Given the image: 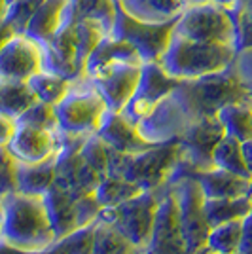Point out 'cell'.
<instances>
[{
	"label": "cell",
	"instance_id": "obj_42",
	"mask_svg": "<svg viewBox=\"0 0 252 254\" xmlns=\"http://www.w3.org/2000/svg\"><path fill=\"white\" fill-rule=\"evenodd\" d=\"M241 146H243V156H245L247 169H249V173H251V177H252V138H251V140H245V142H241Z\"/></svg>",
	"mask_w": 252,
	"mask_h": 254
},
{
	"label": "cell",
	"instance_id": "obj_11",
	"mask_svg": "<svg viewBox=\"0 0 252 254\" xmlns=\"http://www.w3.org/2000/svg\"><path fill=\"white\" fill-rule=\"evenodd\" d=\"M165 188H173L175 191L177 207H179V222L186 241V249H188V254H195L205 247L207 235L210 232L205 209H203V201H205L203 191L199 184L189 177L180 179L179 182Z\"/></svg>",
	"mask_w": 252,
	"mask_h": 254
},
{
	"label": "cell",
	"instance_id": "obj_3",
	"mask_svg": "<svg viewBox=\"0 0 252 254\" xmlns=\"http://www.w3.org/2000/svg\"><path fill=\"white\" fill-rule=\"evenodd\" d=\"M180 158L182 146L179 137L158 142L156 146L135 154H122L110 148L106 175L129 180L144 191H156L167 186Z\"/></svg>",
	"mask_w": 252,
	"mask_h": 254
},
{
	"label": "cell",
	"instance_id": "obj_38",
	"mask_svg": "<svg viewBox=\"0 0 252 254\" xmlns=\"http://www.w3.org/2000/svg\"><path fill=\"white\" fill-rule=\"evenodd\" d=\"M101 205L97 201V197L91 193H85L82 197H76V216H78V228L87 226V224L95 222L99 218V212H101Z\"/></svg>",
	"mask_w": 252,
	"mask_h": 254
},
{
	"label": "cell",
	"instance_id": "obj_35",
	"mask_svg": "<svg viewBox=\"0 0 252 254\" xmlns=\"http://www.w3.org/2000/svg\"><path fill=\"white\" fill-rule=\"evenodd\" d=\"M17 124L23 126L38 127V129H50V131H57V118H55V108L52 105H46L36 101L31 105L21 116L15 120Z\"/></svg>",
	"mask_w": 252,
	"mask_h": 254
},
{
	"label": "cell",
	"instance_id": "obj_29",
	"mask_svg": "<svg viewBox=\"0 0 252 254\" xmlns=\"http://www.w3.org/2000/svg\"><path fill=\"white\" fill-rule=\"evenodd\" d=\"M241 233H243V218L212 226L209 235H207L205 247L214 254H235L239 253Z\"/></svg>",
	"mask_w": 252,
	"mask_h": 254
},
{
	"label": "cell",
	"instance_id": "obj_9",
	"mask_svg": "<svg viewBox=\"0 0 252 254\" xmlns=\"http://www.w3.org/2000/svg\"><path fill=\"white\" fill-rule=\"evenodd\" d=\"M173 32L195 42L233 44V21L230 11L210 0L188 4L179 15Z\"/></svg>",
	"mask_w": 252,
	"mask_h": 254
},
{
	"label": "cell",
	"instance_id": "obj_44",
	"mask_svg": "<svg viewBox=\"0 0 252 254\" xmlns=\"http://www.w3.org/2000/svg\"><path fill=\"white\" fill-rule=\"evenodd\" d=\"M6 11H8V0H0V21H4Z\"/></svg>",
	"mask_w": 252,
	"mask_h": 254
},
{
	"label": "cell",
	"instance_id": "obj_10",
	"mask_svg": "<svg viewBox=\"0 0 252 254\" xmlns=\"http://www.w3.org/2000/svg\"><path fill=\"white\" fill-rule=\"evenodd\" d=\"M59 150L55 152V182L68 191L72 197H82L97 188L103 177L87 167L82 156L85 137H72L57 131Z\"/></svg>",
	"mask_w": 252,
	"mask_h": 254
},
{
	"label": "cell",
	"instance_id": "obj_4",
	"mask_svg": "<svg viewBox=\"0 0 252 254\" xmlns=\"http://www.w3.org/2000/svg\"><path fill=\"white\" fill-rule=\"evenodd\" d=\"M233 44L218 42H195L173 32L165 53L159 63L165 72L179 80L199 78L212 72H220L231 66L235 59Z\"/></svg>",
	"mask_w": 252,
	"mask_h": 254
},
{
	"label": "cell",
	"instance_id": "obj_41",
	"mask_svg": "<svg viewBox=\"0 0 252 254\" xmlns=\"http://www.w3.org/2000/svg\"><path fill=\"white\" fill-rule=\"evenodd\" d=\"M0 254H50V249H46V251H27V249L13 247V245L6 243L4 239H0Z\"/></svg>",
	"mask_w": 252,
	"mask_h": 254
},
{
	"label": "cell",
	"instance_id": "obj_24",
	"mask_svg": "<svg viewBox=\"0 0 252 254\" xmlns=\"http://www.w3.org/2000/svg\"><path fill=\"white\" fill-rule=\"evenodd\" d=\"M216 116L226 129V135L241 142L252 138V101L230 103L222 106Z\"/></svg>",
	"mask_w": 252,
	"mask_h": 254
},
{
	"label": "cell",
	"instance_id": "obj_18",
	"mask_svg": "<svg viewBox=\"0 0 252 254\" xmlns=\"http://www.w3.org/2000/svg\"><path fill=\"white\" fill-rule=\"evenodd\" d=\"M188 177L199 184L205 199L239 197L252 191V179H243L218 167L207 171H191Z\"/></svg>",
	"mask_w": 252,
	"mask_h": 254
},
{
	"label": "cell",
	"instance_id": "obj_22",
	"mask_svg": "<svg viewBox=\"0 0 252 254\" xmlns=\"http://www.w3.org/2000/svg\"><path fill=\"white\" fill-rule=\"evenodd\" d=\"M66 2L68 0H44L32 13V17L29 19L23 32L38 44H46L63 21Z\"/></svg>",
	"mask_w": 252,
	"mask_h": 254
},
{
	"label": "cell",
	"instance_id": "obj_49",
	"mask_svg": "<svg viewBox=\"0 0 252 254\" xmlns=\"http://www.w3.org/2000/svg\"><path fill=\"white\" fill-rule=\"evenodd\" d=\"M249 89H251V95H252V85H249Z\"/></svg>",
	"mask_w": 252,
	"mask_h": 254
},
{
	"label": "cell",
	"instance_id": "obj_50",
	"mask_svg": "<svg viewBox=\"0 0 252 254\" xmlns=\"http://www.w3.org/2000/svg\"><path fill=\"white\" fill-rule=\"evenodd\" d=\"M209 254H214V253H210V251H209ZM235 254H241V253H235Z\"/></svg>",
	"mask_w": 252,
	"mask_h": 254
},
{
	"label": "cell",
	"instance_id": "obj_31",
	"mask_svg": "<svg viewBox=\"0 0 252 254\" xmlns=\"http://www.w3.org/2000/svg\"><path fill=\"white\" fill-rule=\"evenodd\" d=\"M66 10L78 19H97L103 23L106 32H110L114 25L116 8L114 0H68Z\"/></svg>",
	"mask_w": 252,
	"mask_h": 254
},
{
	"label": "cell",
	"instance_id": "obj_7",
	"mask_svg": "<svg viewBox=\"0 0 252 254\" xmlns=\"http://www.w3.org/2000/svg\"><path fill=\"white\" fill-rule=\"evenodd\" d=\"M159 195L156 191H140L135 197L116 207H105L99 212L101 222L114 226L129 243L137 249H146L158 212Z\"/></svg>",
	"mask_w": 252,
	"mask_h": 254
},
{
	"label": "cell",
	"instance_id": "obj_27",
	"mask_svg": "<svg viewBox=\"0 0 252 254\" xmlns=\"http://www.w3.org/2000/svg\"><path fill=\"white\" fill-rule=\"evenodd\" d=\"M212 163H214V167L228 171V173H233L237 177L252 179L249 169H247V163H245L241 140L230 137V135H226L216 144V148L212 152Z\"/></svg>",
	"mask_w": 252,
	"mask_h": 254
},
{
	"label": "cell",
	"instance_id": "obj_15",
	"mask_svg": "<svg viewBox=\"0 0 252 254\" xmlns=\"http://www.w3.org/2000/svg\"><path fill=\"white\" fill-rule=\"evenodd\" d=\"M146 254H188L186 241L180 230L177 197L173 190H169L163 197H159Z\"/></svg>",
	"mask_w": 252,
	"mask_h": 254
},
{
	"label": "cell",
	"instance_id": "obj_43",
	"mask_svg": "<svg viewBox=\"0 0 252 254\" xmlns=\"http://www.w3.org/2000/svg\"><path fill=\"white\" fill-rule=\"evenodd\" d=\"M13 34H15V31L11 29L8 23L0 21V48H2V46H4V42H6L10 36H13Z\"/></svg>",
	"mask_w": 252,
	"mask_h": 254
},
{
	"label": "cell",
	"instance_id": "obj_21",
	"mask_svg": "<svg viewBox=\"0 0 252 254\" xmlns=\"http://www.w3.org/2000/svg\"><path fill=\"white\" fill-rule=\"evenodd\" d=\"M55 180V156L38 163L15 161V191L25 195H40Z\"/></svg>",
	"mask_w": 252,
	"mask_h": 254
},
{
	"label": "cell",
	"instance_id": "obj_47",
	"mask_svg": "<svg viewBox=\"0 0 252 254\" xmlns=\"http://www.w3.org/2000/svg\"><path fill=\"white\" fill-rule=\"evenodd\" d=\"M195 254H209V249H207V247H203V249H199Z\"/></svg>",
	"mask_w": 252,
	"mask_h": 254
},
{
	"label": "cell",
	"instance_id": "obj_2",
	"mask_svg": "<svg viewBox=\"0 0 252 254\" xmlns=\"http://www.w3.org/2000/svg\"><path fill=\"white\" fill-rule=\"evenodd\" d=\"M0 239L27 251H46L55 243L40 195L10 191L2 197Z\"/></svg>",
	"mask_w": 252,
	"mask_h": 254
},
{
	"label": "cell",
	"instance_id": "obj_33",
	"mask_svg": "<svg viewBox=\"0 0 252 254\" xmlns=\"http://www.w3.org/2000/svg\"><path fill=\"white\" fill-rule=\"evenodd\" d=\"M97 222V220H95ZM95 222L82 226L50 247V254H93Z\"/></svg>",
	"mask_w": 252,
	"mask_h": 254
},
{
	"label": "cell",
	"instance_id": "obj_16",
	"mask_svg": "<svg viewBox=\"0 0 252 254\" xmlns=\"http://www.w3.org/2000/svg\"><path fill=\"white\" fill-rule=\"evenodd\" d=\"M6 150L17 163H38L55 156L59 150V137L57 131L17 124Z\"/></svg>",
	"mask_w": 252,
	"mask_h": 254
},
{
	"label": "cell",
	"instance_id": "obj_46",
	"mask_svg": "<svg viewBox=\"0 0 252 254\" xmlns=\"http://www.w3.org/2000/svg\"><path fill=\"white\" fill-rule=\"evenodd\" d=\"M144 251H146V249H133L131 253H127V254H144Z\"/></svg>",
	"mask_w": 252,
	"mask_h": 254
},
{
	"label": "cell",
	"instance_id": "obj_34",
	"mask_svg": "<svg viewBox=\"0 0 252 254\" xmlns=\"http://www.w3.org/2000/svg\"><path fill=\"white\" fill-rule=\"evenodd\" d=\"M82 156H84L87 167L97 173L99 177H106L108 171V158H110V146L106 144L97 133L87 135L82 144Z\"/></svg>",
	"mask_w": 252,
	"mask_h": 254
},
{
	"label": "cell",
	"instance_id": "obj_39",
	"mask_svg": "<svg viewBox=\"0 0 252 254\" xmlns=\"http://www.w3.org/2000/svg\"><path fill=\"white\" fill-rule=\"evenodd\" d=\"M241 254H252V207L249 214L243 218V233H241V245H239Z\"/></svg>",
	"mask_w": 252,
	"mask_h": 254
},
{
	"label": "cell",
	"instance_id": "obj_1",
	"mask_svg": "<svg viewBox=\"0 0 252 254\" xmlns=\"http://www.w3.org/2000/svg\"><path fill=\"white\" fill-rule=\"evenodd\" d=\"M239 101H252L251 89L231 72L230 66L220 72L180 80L179 85L138 124V131L150 142L177 138L191 122L216 116L222 106Z\"/></svg>",
	"mask_w": 252,
	"mask_h": 254
},
{
	"label": "cell",
	"instance_id": "obj_8",
	"mask_svg": "<svg viewBox=\"0 0 252 254\" xmlns=\"http://www.w3.org/2000/svg\"><path fill=\"white\" fill-rule=\"evenodd\" d=\"M53 108L57 118V131L72 137H87L95 133L101 118L106 112L103 97L97 93V89L89 84V80L87 87L76 85L74 82L68 93Z\"/></svg>",
	"mask_w": 252,
	"mask_h": 254
},
{
	"label": "cell",
	"instance_id": "obj_45",
	"mask_svg": "<svg viewBox=\"0 0 252 254\" xmlns=\"http://www.w3.org/2000/svg\"><path fill=\"white\" fill-rule=\"evenodd\" d=\"M210 2H214V4H218V6H224V8H230L237 0H210Z\"/></svg>",
	"mask_w": 252,
	"mask_h": 254
},
{
	"label": "cell",
	"instance_id": "obj_40",
	"mask_svg": "<svg viewBox=\"0 0 252 254\" xmlns=\"http://www.w3.org/2000/svg\"><path fill=\"white\" fill-rule=\"evenodd\" d=\"M15 127H17V124L13 118L0 114V146H8V142L15 133Z\"/></svg>",
	"mask_w": 252,
	"mask_h": 254
},
{
	"label": "cell",
	"instance_id": "obj_37",
	"mask_svg": "<svg viewBox=\"0 0 252 254\" xmlns=\"http://www.w3.org/2000/svg\"><path fill=\"white\" fill-rule=\"evenodd\" d=\"M15 191V159L6 146H0V197Z\"/></svg>",
	"mask_w": 252,
	"mask_h": 254
},
{
	"label": "cell",
	"instance_id": "obj_26",
	"mask_svg": "<svg viewBox=\"0 0 252 254\" xmlns=\"http://www.w3.org/2000/svg\"><path fill=\"white\" fill-rule=\"evenodd\" d=\"M27 84H29L31 91L34 93V97H36V101L55 106L66 93H68V89L72 87L74 82L42 68V70H38L36 74H32L31 78L27 80Z\"/></svg>",
	"mask_w": 252,
	"mask_h": 254
},
{
	"label": "cell",
	"instance_id": "obj_25",
	"mask_svg": "<svg viewBox=\"0 0 252 254\" xmlns=\"http://www.w3.org/2000/svg\"><path fill=\"white\" fill-rule=\"evenodd\" d=\"M34 103L36 97L27 82L0 80V114L17 120Z\"/></svg>",
	"mask_w": 252,
	"mask_h": 254
},
{
	"label": "cell",
	"instance_id": "obj_17",
	"mask_svg": "<svg viewBox=\"0 0 252 254\" xmlns=\"http://www.w3.org/2000/svg\"><path fill=\"white\" fill-rule=\"evenodd\" d=\"M95 133L103 138L110 148L122 152V154H135V152H142V150H148L158 144V142H150L148 138L142 137L137 124H133L124 112L106 110Z\"/></svg>",
	"mask_w": 252,
	"mask_h": 254
},
{
	"label": "cell",
	"instance_id": "obj_36",
	"mask_svg": "<svg viewBox=\"0 0 252 254\" xmlns=\"http://www.w3.org/2000/svg\"><path fill=\"white\" fill-rule=\"evenodd\" d=\"M44 0H13L8 4V11L4 21L10 25L15 32H23L29 19L32 17V13L36 11V8L42 4Z\"/></svg>",
	"mask_w": 252,
	"mask_h": 254
},
{
	"label": "cell",
	"instance_id": "obj_48",
	"mask_svg": "<svg viewBox=\"0 0 252 254\" xmlns=\"http://www.w3.org/2000/svg\"><path fill=\"white\" fill-rule=\"evenodd\" d=\"M193 2H205V0H188V4H193Z\"/></svg>",
	"mask_w": 252,
	"mask_h": 254
},
{
	"label": "cell",
	"instance_id": "obj_6",
	"mask_svg": "<svg viewBox=\"0 0 252 254\" xmlns=\"http://www.w3.org/2000/svg\"><path fill=\"white\" fill-rule=\"evenodd\" d=\"M224 137H226V129L218 116L199 118V120L191 122L179 135L182 158L179 159L167 186L179 182L180 179H186L191 171L212 169L214 167L212 152Z\"/></svg>",
	"mask_w": 252,
	"mask_h": 254
},
{
	"label": "cell",
	"instance_id": "obj_20",
	"mask_svg": "<svg viewBox=\"0 0 252 254\" xmlns=\"http://www.w3.org/2000/svg\"><path fill=\"white\" fill-rule=\"evenodd\" d=\"M116 63H142L140 55L137 50L126 40L114 38L112 34H105L99 44L93 48V52L89 53L87 61H85V78L99 74L101 70L108 68L110 64Z\"/></svg>",
	"mask_w": 252,
	"mask_h": 254
},
{
	"label": "cell",
	"instance_id": "obj_12",
	"mask_svg": "<svg viewBox=\"0 0 252 254\" xmlns=\"http://www.w3.org/2000/svg\"><path fill=\"white\" fill-rule=\"evenodd\" d=\"M179 78H173L165 72L159 61H148L140 66L137 89L122 110L133 124H140L144 118L179 85Z\"/></svg>",
	"mask_w": 252,
	"mask_h": 254
},
{
	"label": "cell",
	"instance_id": "obj_30",
	"mask_svg": "<svg viewBox=\"0 0 252 254\" xmlns=\"http://www.w3.org/2000/svg\"><path fill=\"white\" fill-rule=\"evenodd\" d=\"M233 21V48L237 53L252 50V0H237L228 8Z\"/></svg>",
	"mask_w": 252,
	"mask_h": 254
},
{
	"label": "cell",
	"instance_id": "obj_51",
	"mask_svg": "<svg viewBox=\"0 0 252 254\" xmlns=\"http://www.w3.org/2000/svg\"><path fill=\"white\" fill-rule=\"evenodd\" d=\"M144 254H146V251H144Z\"/></svg>",
	"mask_w": 252,
	"mask_h": 254
},
{
	"label": "cell",
	"instance_id": "obj_13",
	"mask_svg": "<svg viewBox=\"0 0 252 254\" xmlns=\"http://www.w3.org/2000/svg\"><path fill=\"white\" fill-rule=\"evenodd\" d=\"M42 64V46L25 32H15L0 48V80L27 82Z\"/></svg>",
	"mask_w": 252,
	"mask_h": 254
},
{
	"label": "cell",
	"instance_id": "obj_32",
	"mask_svg": "<svg viewBox=\"0 0 252 254\" xmlns=\"http://www.w3.org/2000/svg\"><path fill=\"white\" fill-rule=\"evenodd\" d=\"M133 245L127 241L114 226L97 220L93 233V254H127L131 253Z\"/></svg>",
	"mask_w": 252,
	"mask_h": 254
},
{
	"label": "cell",
	"instance_id": "obj_5",
	"mask_svg": "<svg viewBox=\"0 0 252 254\" xmlns=\"http://www.w3.org/2000/svg\"><path fill=\"white\" fill-rule=\"evenodd\" d=\"M114 25H112L108 34L131 44L140 55L142 63L159 61L161 55L167 50L169 40L173 36V29H175L179 17H173V19H167V21L140 19V17L133 15L131 11L127 10L124 0H114Z\"/></svg>",
	"mask_w": 252,
	"mask_h": 254
},
{
	"label": "cell",
	"instance_id": "obj_14",
	"mask_svg": "<svg viewBox=\"0 0 252 254\" xmlns=\"http://www.w3.org/2000/svg\"><path fill=\"white\" fill-rule=\"evenodd\" d=\"M142 63H116L99 74L87 78L89 84L103 97L106 110L122 112L137 89Z\"/></svg>",
	"mask_w": 252,
	"mask_h": 254
},
{
	"label": "cell",
	"instance_id": "obj_28",
	"mask_svg": "<svg viewBox=\"0 0 252 254\" xmlns=\"http://www.w3.org/2000/svg\"><path fill=\"white\" fill-rule=\"evenodd\" d=\"M140 191L144 190H140L137 184H133L129 180L120 179V177H108L106 175L97 184V188L93 190V195L97 197L99 205L105 209V207H116L120 203L127 201V199L135 197Z\"/></svg>",
	"mask_w": 252,
	"mask_h": 254
},
{
	"label": "cell",
	"instance_id": "obj_19",
	"mask_svg": "<svg viewBox=\"0 0 252 254\" xmlns=\"http://www.w3.org/2000/svg\"><path fill=\"white\" fill-rule=\"evenodd\" d=\"M44 207L48 212V218L52 224L55 241L61 239L70 232L78 230V216H76V197L61 188L55 180L53 184L44 191L42 195Z\"/></svg>",
	"mask_w": 252,
	"mask_h": 254
},
{
	"label": "cell",
	"instance_id": "obj_23",
	"mask_svg": "<svg viewBox=\"0 0 252 254\" xmlns=\"http://www.w3.org/2000/svg\"><path fill=\"white\" fill-rule=\"evenodd\" d=\"M252 207V191L239 197H222V199H205L203 209L209 226H218L237 218H245Z\"/></svg>",
	"mask_w": 252,
	"mask_h": 254
}]
</instances>
